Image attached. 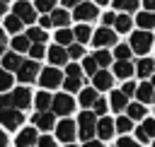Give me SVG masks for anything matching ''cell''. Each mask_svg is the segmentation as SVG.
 <instances>
[{"instance_id": "cell-29", "label": "cell", "mask_w": 155, "mask_h": 147, "mask_svg": "<svg viewBox=\"0 0 155 147\" xmlns=\"http://www.w3.org/2000/svg\"><path fill=\"white\" fill-rule=\"evenodd\" d=\"M51 104H53V96H51L48 92H39V94H36V108H39V111H48Z\"/></svg>"}, {"instance_id": "cell-4", "label": "cell", "mask_w": 155, "mask_h": 147, "mask_svg": "<svg viewBox=\"0 0 155 147\" xmlns=\"http://www.w3.org/2000/svg\"><path fill=\"white\" fill-rule=\"evenodd\" d=\"M22 120H24V116H22L19 108H2V111H0V125H2V128L15 130V128L22 125Z\"/></svg>"}, {"instance_id": "cell-33", "label": "cell", "mask_w": 155, "mask_h": 147, "mask_svg": "<svg viewBox=\"0 0 155 147\" xmlns=\"http://www.w3.org/2000/svg\"><path fill=\"white\" fill-rule=\"evenodd\" d=\"M22 24H24V22H22L17 14H7V17H5V29H7V31H19Z\"/></svg>"}, {"instance_id": "cell-43", "label": "cell", "mask_w": 155, "mask_h": 147, "mask_svg": "<svg viewBox=\"0 0 155 147\" xmlns=\"http://www.w3.org/2000/svg\"><path fill=\"white\" fill-rule=\"evenodd\" d=\"M68 55L70 58H82V43H70L68 46Z\"/></svg>"}, {"instance_id": "cell-26", "label": "cell", "mask_w": 155, "mask_h": 147, "mask_svg": "<svg viewBox=\"0 0 155 147\" xmlns=\"http://www.w3.org/2000/svg\"><path fill=\"white\" fill-rule=\"evenodd\" d=\"M97 99H99V96H97V89H80V104H82L85 108L94 106Z\"/></svg>"}, {"instance_id": "cell-14", "label": "cell", "mask_w": 155, "mask_h": 147, "mask_svg": "<svg viewBox=\"0 0 155 147\" xmlns=\"http://www.w3.org/2000/svg\"><path fill=\"white\" fill-rule=\"evenodd\" d=\"M133 72H136V65H133L131 60H116V63H114V75L121 77L124 82H126Z\"/></svg>"}, {"instance_id": "cell-10", "label": "cell", "mask_w": 155, "mask_h": 147, "mask_svg": "<svg viewBox=\"0 0 155 147\" xmlns=\"http://www.w3.org/2000/svg\"><path fill=\"white\" fill-rule=\"evenodd\" d=\"M136 135H138V142H150L155 137V120L153 118H145L138 128H136Z\"/></svg>"}, {"instance_id": "cell-35", "label": "cell", "mask_w": 155, "mask_h": 147, "mask_svg": "<svg viewBox=\"0 0 155 147\" xmlns=\"http://www.w3.org/2000/svg\"><path fill=\"white\" fill-rule=\"evenodd\" d=\"M44 55H46L44 43H31V46H29V58H31V60H39V58H44Z\"/></svg>"}, {"instance_id": "cell-1", "label": "cell", "mask_w": 155, "mask_h": 147, "mask_svg": "<svg viewBox=\"0 0 155 147\" xmlns=\"http://www.w3.org/2000/svg\"><path fill=\"white\" fill-rule=\"evenodd\" d=\"M97 133V113H90V111H82L80 118H78V135L87 142L92 140V135Z\"/></svg>"}, {"instance_id": "cell-42", "label": "cell", "mask_w": 155, "mask_h": 147, "mask_svg": "<svg viewBox=\"0 0 155 147\" xmlns=\"http://www.w3.org/2000/svg\"><path fill=\"white\" fill-rule=\"evenodd\" d=\"M10 84H12V77H10V72H5V67H0V92L10 89Z\"/></svg>"}, {"instance_id": "cell-23", "label": "cell", "mask_w": 155, "mask_h": 147, "mask_svg": "<svg viewBox=\"0 0 155 147\" xmlns=\"http://www.w3.org/2000/svg\"><path fill=\"white\" fill-rule=\"evenodd\" d=\"M92 31H94V29H90L87 24H80V27H75V29H73V34H75V41H78V43H85V41H90V39L94 36Z\"/></svg>"}, {"instance_id": "cell-6", "label": "cell", "mask_w": 155, "mask_h": 147, "mask_svg": "<svg viewBox=\"0 0 155 147\" xmlns=\"http://www.w3.org/2000/svg\"><path fill=\"white\" fill-rule=\"evenodd\" d=\"M92 41H94V46H97V48H109V46H116V31H111L109 27H102V29H97V31H94Z\"/></svg>"}, {"instance_id": "cell-22", "label": "cell", "mask_w": 155, "mask_h": 147, "mask_svg": "<svg viewBox=\"0 0 155 147\" xmlns=\"http://www.w3.org/2000/svg\"><path fill=\"white\" fill-rule=\"evenodd\" d=\"M136 22H138V27H140V29H145V31H148V29H153V27H155V12H148V10H145V12H138Z\"/></svg>"}, {"instance_id": "cell-51", "label": "cell", "mask_w": 155, "mask_h": 147, "mask_svg": "<svg viewBox=\"0 0 155 147\" xmlns=\"http://www.w3.org/2000/svg\"><path fill=\"white\" fill-rule=\"evenodd\" d=\"M143 7L148 12H155V0H143Z\"/></svg>"}, {"instance_id": "cell-63", "label": "cell", "mask_w": 155, "mask_h": 147, "mask_svg": "<svg viewBox=\"0 0 155 147\" xmlns=\"http://www.w3.org/2000/svg\"><path fill=\"white\" fill-rule=\"evenodd\" d=\"M153 147H155V142H153Z\"/></svg>"}, {"instance_id": "cell-36", "label": "cell", "mask_w": 155, "mask_h": 147, "mask_svg": "<svg viewBox=\"0 0 155 147\" xmlns=\"http://www.w3.org/2000/svg\"><path fill=\"white\" fill-rule=\"evenodd\" d=\"M116 130H119V133H124V135H126V133H128V130H133V120H131V118H128V116H121V118H119V120H116Z\"/></svg>"}, {"instance_id": "cell-34", "label": "cell", "mask_w": 155, "mask_h": 147, "mask_svg": "<svg viewBox=\"0 0 155 147\" xmlns=\"http://www.w3.org/2000/svg\"><path fill=\"white\" fill-rule=\"evenodd\" d=\"M27 39H29V41H34V43H44V41H46V31H44V29H39V27H34V29H29V31H27Z\"/></svg>"}, {"instance_id": "cell-9", "label": "cell", "mask_w": 155, "mask_h": 147, "mask_svg": "<svg viewBox=\"0 0 155 147\" xmlns=\"http://www.w3.org/2000/svg\"><path fill=\"white\" fill-rule=\"evenodd\" d=\"M73 17H75L80 24H85V22H92V19L97 17V7H94V2H85V0H82V2L75 7Z\"/></svg>"}, {"instance_id": "cell-45", "label": "cell", "mask_w": 155, "mask_h": 147, "mask_svg": "<svg viewBox=\"0 0 155 147\" xmlns=\"http://www.w3.org/2000/svg\"><path fill=\"white\" fill-rule=\"evenodd\" d=\"M92 108H94V113H97V116H104V113H107V101H104V99H97Z\"/></svg>"}, {"instance_id": "cell-18", "label": "cell", "mask_w": 155, "mask_h": 147, "mask_svg": "<svg viewBox=\"0 0 155 147\" xmlns=\"http://www.w3.org/2000/svg\"><path fill=\"white\" fill-rule=\"evenodd\" d=\"M34 125L41 128V130H48V128H56V120H53V113L51 111H39L34 116Z\"/></svg>"}, {"instance_id": "cell-47", "label": "cell", "mask_w": 155, "mask_h": 147, "mask_svg": "<svg viewBox=\"0 0 155 147\" xmlns=\"http://www.w3.org/2000/svg\"><path fill=\"white\" fill-rule=\"evenodd\" d=\"M65 72H68L70 77H82V67H80V65H75V63H70Z\"/></svg>"}, {"instance_id": "cell-44", "label": "cell", "mask_w": 155, "mask_h": 147, "mask_svg": "<svg viewBox=\"0 0 155 147\" xmlns=\"http://www.w3.org/2000/svg\"><path fill=\"white\" fill-rule=\"evenodd\" d=\"M116 147H140V142H138V140H131V137L124 135V137L116 142Z\"/></svg>"}, {"instance_id": "cell-15", "label": "cell", "mask_w": 155, "mask_h": 147, "mask_svg": "<svg viewBox=\"0 0 155 147\" xmlns=\"http://www.w3.org/2000/svg\"><path fill=\"white\" fill-rule=\"evenodd\" d=\"M46 55H48V60H51L53 65H65V63H68V51H65L63 46H51V48L46 51Z\"/></svg>"}, {"instance_id": "cell-50", "label": "cell", "mask_w": 155, "mask_h": 147, "mask_svg": "<svg viewBox=\"0 0 155 147\" xmlns=\"http://www.w3.org/2000/svg\"><path fill=\"white\" fill-rule=\"evenodd\" d=\"M102 22H104V27H109V24H114V22H116V17H114V12H104V14H102Z\"/></svg>"}, {"instance_id": "cell-39", "label": "cell", "mask_w": 155, "mask_h": 147, "mask_svg": "<svg viewBox=\"0 0 155 147\" xmlns=\"http://www.w3.org/2000/svg\"><path fill=\"white\" fill-rule=\"evenodd\" d=\"M34 7H36L39 12H53V10H56V0H36Z\"/></svg>"}, {"instance_id": "cell-5", "label": "cell", "mask_w": 155, "mask_h": 147, "mask_svg": "<svg viewBox=\"0 0 155 147\" xmlns=\"http://www.w3.org/2000/svg\"><path fill=\"white\" fill-rule=\"evenodd\" d=\"M39 84H41L44 89H56L58 84H63L61 70H56V67H46V70H41V75H39Z\"/></svg>"}, {"instance_id": "cell-55", "label": "cell", "mask_w": 155, "mask_h": 147, "mask_svg": "<svg viewBox=\"0 0 155 147\" xmlns=\"http://www.w3.org/2000/svg\"><path fill=\"white\" fill-rule=\"evenodd\" d=\"M0 147H7V135L0 130Z\"/></svg>"}, {"instance_id": "cell-31", "label": "cell", "mask_w": 155, "mask_h": 147, "mask_svg": "<svg viewBox=\"0 0 155 147\" xmlns=\"http://www.w3.org/2000/svg\"><path fill=\"white\" fill-rule=\"evenodd\" d=\"M12 48H15V53H29V39L27 36H15Z\"/></svg>"}, {"instance_id": "cell-20", "label": "cell", "mask_w": 155, "mask_h": 147, "mask_svg": "<svg viewBox=\"0 0 155 147\" xmlns=\"http://www.w3.org/2000/svg\"><path fill=\"white\" fill-rule=\"evenodd\" d=\"M153 70H155V63H153L150 58H145V55L136 63V72H138L143 80H145V77H150V75H153Z\"/></svg>"}, {"instance_id": "cell-56", "label": "cell", "mask_w": 155, "mask_h": 147, "mask_svg": "<svg viewBox=\"0 0 155 147\" xmlns=\"http://www.w3.org/2000/svg\"><path fill=\"white\" fill-rule=\"evenodd\" d=\"M5 41H7V36H5V31L0 29V46H5Z\"/></svg>"}, {"instance_id": "cell-54", "label": "cell", "mask_w": 155, "mask_h": 147, "mask_svg": "<svg viewBox=\"0 0 155 147\" xmlns=\"http://www.w3.org/2000/svg\"><path fill=\"white\" fill-rule=\"evenodd\" d=\"M51 24H53V22H51V17H48V14H46V17H41V27H51Z\"/></svg>"}, {"instance_id": "cell-57", "label": "cell", "mask_w": 155, "mask_h": 147, "mask_svg": "<svg viewBox=\"0 0 155 147\" xmlns=\"http://www.w3.org/2000/svg\"><path fill=\"white\" fill-rule=\"evenodd\" d=\"M5 14V2H0V17Z\"/></svg>"}, {"instance_id": "cell-8", "label": "cell", "mask_w": 155, "mask_h": 147, "mask_svg": "<svg viewBox=\"0 0 155 147\" xmlns=\"http://www.w3.org/2000/svg\"><path fill=\"white\" fill-rule=\"evenodd\" d=\"M51 108H53L58 116H65V118H68V113L75 108V101L70 99V94H68V92H65V94H56V96H53Z\"/></svg>"}, {"instance_id": "cell-11", "label": "cell", "mask_w": 155, "mask_h": 147, "mask_svg": "<svg viewBox=\"0 0 155 147\" xmlns=\"http://www.w3.org/2000/svg\"><path fill=\"white\" fill-rule=\"evenodd\" d=\"M114 130H116V123H114L111 118L102 116V118L97 120V135H99V140H109V137L114 135Z\"/></svg>"}, {"instance_id": "cell-53", "label": "cell", "mask_w": 155, "mask_h": 147, "mask_svg": "<svg viewBox=\"0 0 155 147\" xmlns=\"http://www.w3.org/2000/svg\"><path fill=\"white\" fill-rule=\"evenodd\" d=\"M82 147H102V142H99V140H87Z\"/></svg>"}, {"instance_id": "cell-46", "label": "cell", "mask_w": 155, "mask_h": 147, "mask_svg": "<svg viewBox=\"0 0 155 147\" xmlns=\"http://www.w3.org/2000/svg\"><path fill=\"white\" fill-rule=\"evenodd\" d=\"M0 108H15L12 94H2V96H0Z\"/></svg>"}, {"instance_id": "cell-48", "label": "cell", "mask_w": 155, "mask_h": 147, "mask_svg": "<svg viewBox=\"0 0 155 147\" xmlns=\"http://www.w3.org/2000/svg\"><path fill=\"white\" fill-rule=\"evenodd\" d=\"M136 89H138V87H136L133 82H128V80H126V82H124V87H121V92H124L126 96H133V94H136Z\"/></svg>"}, {"instance_id": "cell-12", "label": "cell", "mask_w": 155, "mask_h": 147, "mask_svg": "<svg viewBox=\"0 0 155 147\" xmlns=\"http://www.w3.org/2000/svg\"><path fill=\"white\" fill-rule=\"evenodd\" d=\"M34 10H36V7L29 5V2H24V0L15 5V14H17L22 22H34V19H36V12H34Z\"/></svg>"}, {"instance_id": "cell-52", "label": "cell", "mask_w": 155, "mask_h": 147, "mask_svg": "<svg viewBox=\"0 0 155 147\" xmlns=\"http://www.w3.org/2000/svg\"><path fill=\"white\" fill-rule=\"evenodd\" d=\"M61 2H63L65 7H78V5L82 2V0H61Z\"/></svg>"}, {"instance_id": "cell-13", "label": "cell", "mask_w": 155, "mask_h": 147, "mask_svg": "<svg viewBox=\"0 0 155 147\" xmlns=\"http://www.w3.org/2000/svg\"><path fill=\"white\" fill-rule=\"evenodd\" d=\"M36 142H39L36 128H24V130L17 135V147H34Z\"/></svg>"}, {"instance_id": "cell-7", "label": "cell", "mask_w": 155, "mask_h": 147, "mask_svg": "<svg viewBox=\"0 0 155 147\" xmlns=\"http://www.w3.org/2000/svg\"><path fill=\"white\" fill-rule=\"evenodd\" d=\"M17 77H19V82H34L36 77H39V63L36 60H24L22 65H19V70H17Z\"/></svg>"}, {"instance_id": "cell-40", "label": "cell", "mask_w": 155, "mask_h": 147, "mask_svg": "<svg viewBox=\"0 0 155 147\" xmlns=\"http://www.w3.org/2000/svg\"><path fill=\"white\" fill-rule=\"evenodd\" d=\"M94 60H97V65L107 67V65L111 63V53H109V51H97V53H94Z\"/></svg>"}, {"instance_id": "cell-38", "label": "cell", "mask_w": 155, "mask_h": 147, "mask_svg": "<svg viewBox=\"0 0 155 147\" xmlns=\"http://www.w3.org/2000/svg\"><path fill=\"white\" fill-rule=\"evenodd\" d=\"M80 84H82V77H70V75H68V77L63 80V87H65L68 92H75V89H80Z\"/></svg>"}, {"instance_id": "cell-25", "label": "cell", "mask_w": 155, "mask_h": 147, "mask_svg": "<svg viewBox=\"0 0 155 147\" xmlns=\"http://www.w3.org/2000/svg\"><path fill=\"white\" fill-rule=\"evenodd\" d=\"M22 63H24V60H19L17 53H5V55H2V67H5V70H19Z\"/></svg>"}, {"instance_id": "cell-32", "label": "cell", "mask_w": 155, "mask_h": 147, "mask_svg": "<svg viewBox=\"0 0 155 147\" xmlns=\"http://www.w3.org/2000/svg\"><path fill=\"white\" fill-rule=\"evenodd\" d=\"M114 7L119 12H133L138 10V0H114Z\"/></svg>"}, {"instance_id": "cell-21", "label": "cell", "mask_w": 155, "mask_h": 147, "mask_svg": "<svg viewBox=\"0 0 155 147\" xmlns=\"http://www.w3.org/2000/svg\"><path fill=\"white\" fill-rule=\"evenodd\" d=\"M126 116H128L131 120L145 118V104H140V101H133V104H128V106H126Z\"/></svg>"}, {"instance_id": "cell-16", "label": "cell", "mask_w": 155, "mask_h": 147, "mask_svg": "<svg viewBox=\"0 0 155 147\" xmlns=\"http://www.w3.org/2000/svg\"><path fill=\"white\" fill-rule=\"evenodd\" d=\"M12 101H15V108H29V104H31V94H29V89H27V87L15 89Z\"/></svg>"}, {"instance_id": "cell-58", "label": "cell", "mask_w": 155, "mask_h": 147, "mask_svg": "<svg viewBox=\"0 0 155 147\" xmlns=\"http://www.w3.org/2000/svg\"><path fill=\"white\" fill-rule=\"evenodd\" d=\"M2 55H5V46H0V58H2Z\"/></svg>"}, {"instance_id": "cell-28", "label": "cell", "mask_w": 155, "mask_h": 147, "mask_svg": "<svg viewBox=\"0 0 155 147\" xmlns=\"http://www.w3.org/2000/svg\"><path fill=\"white\" fill-rule=\"evenodd\" d=\"M126 99H128V96H126L124 92H111V108H114V111H124V108L128 106Z\"/></svg>"}, {"instance_id": "cell-30", "label": "cell", "mask_w": 155, "mask_h": 147, "mask_svg": "<svg viewBox=\"0 0 155 147\" xmlns=\"http://www.w3.org/2000/svg\"><path fill=\"white\" fill-rule=\"evenodd\" d=\"M114 29H116V31H121V34L131 31V17H128V14H119V17H116V22H114Z\"/></svg>"}, {"instance_id": "cell-3", "label": "cell", "mask_w": 155, "mask_h": 147, "mask_svg": "<svg viewBox=\"0 0 155 147\" xmlns=\"http://www.w3.org/2000/svg\"><path fill=\"white\" fill-rule=\"evenodd\" d=\"M56 137L65 145H70L78 137V123H73L70 118H63L61 123H56Z\"/></svg>"}, {"instance_id": "cell-62", "label": "cell", "mask_w": 155, "mask_h": 147, "mask_svg": "<svg viewBox=\"0 0 155 147\" xmlns=\"http://www.w3.org/2000/svg\"><path fill=\"white\" fill-rule=\"evenodd\" d=\"M0 2H7V0H0Z\"/></svg>"}, {"instance_id": "cell-2", "label": "cell", "mask_w": 155, "mask_h": 147, "mask_svg": "<svg viewBox=\"0 0 155 147\" xmlns=\"http://www.w3.org/2000/svg\"><path fill=\"white\" fill-rule=\"evenodd\" d=\"M153 48V34L140 29V31H133L131 34V51L138 53V55H145L148 51Z\"/></svg>"}, {"instance_id": "cell-49", "label": "cell", "mask_w": 155, "mask_h": 147, "mask_svg": "<svg viewBox=\"0 0 155 147\" xmlns=\"http://www.w3.org/2000/svg\"><path fill=\"white\" fill-rule=\"evenodd\" d=\"M36 145H39V147H56V140H53V137H48V135H41Z\"/></svg>"}, {"instance_id": "cell-41", "label": "cell", "mask_w": 155, "mask_h": 147, "mask_svg": "<svg viewBox=\"0 0 155 147\" xmlns=\"http://www.w3.org/2000/svg\"><path fill=\"white\" fill-rule=\"evenodd\" d=\"M82 67H85L87 75H97V67H99V65H97L94 58H82Z\"/></svg>"}, {"instance_id": "cell-61", "label": "cell", "mask_w": 155, "mask_h": 147, "mask_svg": "<svg viewBox=\"0 0 155 147\" xmlns=\"http://www.w3.org/2000/svg\"><path fill=\"white\" fill-rule=\"evenodd\" d=\"M65 147H75V145H65Z\"/></svg>"}, {"instance_id": "cell-27", "label": "cell", "mask_w": 155, "mask_h": 147, "mask_svg": "<svg viewBox=\"0 0 155 147\" xmlns=\"http://www.w3.org/2000/svg\"><path fill=\"white\" fill-rule=\"evenodd\" d=\"M73 39H75V34H73L68 27H63L61 31H56V41H58V46H70Z\"/></svg>"}, {"instance_id": "cell-17", "label": "cell", "mask_w": 155, "mask_h": 147, "mask_svg": "<svg viewBox=\"0 0 155 147\" xmlns=\"http://www.w3.org/2000/svg\"><path fill=\"white\" fill-rule=\"evenodd\" d=\"M136 96H138V101H140V104L155 101V89H153V82H143V84H138Z\"/></svg>"}, {"instance_id": "cell-60", "label": "cell", "mask_w": 155, "mask_h": 147, "mask_svg": "<svg viewBox=\"0 0 155 147\" xmlns=\"http://www.w3.org/2000/svg\"><path fill=\"white\" fill-rule=\"evenodd\" d=\"M153 89H155V77H153Z\"/></svg>"}, {"instance_id": "cell-19", "label": "cell", "mask_w": 155, "mask_h": 147, "mask_svg": "<svg viewBox=\"0 0 155 147\" xmlns=\"http://www.w3.org/2000/svg\"><path fill=\"white\" fill-rule=\"evenodd\" d=\"M92 77H94V89H111V84H114V77L107 70H97V75H92Z\"/></svg>"}, {"instance_id": "cell-37", "label": "cell", "mask_w": 155, "mask_h": 147, "mask_svg": "<svg viewBox=\"0 0 155 147\" xmlns=\"http://www.w3.org/2000/svg\"><path fill=\"white\" fill-rule=\"evenodd\" d=\"M131 46H126V43H121V46H116V51H114V55H116V60H128L131 58Z\"/></svg>"}, {"instance_id": "cell-59", "label": "cell", "mask_w": 155, "mask_h": 147, "mask_svg": "<svg viewBox=\"0 0 155 147\" xmlns=\"http://www.w3.org/2000/svg\"><path fill=\"white\" fill-rule=\"evenodd\" d=\"M94 2H99V5H107V2H109V0H94Z\"/></svg>"}, {"instance_id": "cell-24", "label": "cell", "mask_w": 155, "mask_h": 147, "mask_svg": "<svg viewBox=\"0 0 155 147\" xmlns=\"http://www.w3.org/2000/svg\"><path fill=\"white\" fill-rule=\"evenodd\" d=\"M68 19H70V12L65 10V7H61V10H53V14H51V22L56 24V27H65L68 24Z\"/></svg>"}]
</instances>
